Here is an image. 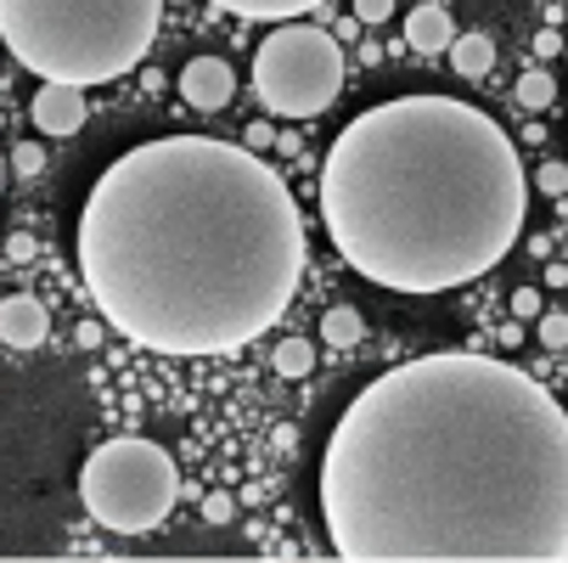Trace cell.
I'll list each match as a JSON object with an SVG mask.
<instances>
[{"label": "cell", "mask_w": 568, "mask_h": 563, "mask_svg": "<svg viewBox=\"0 0 568 563\" xmlns=\"http://www.w3.org/2000/svg\"><path fill=\"white\" fill-rule=\"evenodd\" d=\"M562 40H568V34H562Z\"/></svg>", "instance_id": "27"}, {"label": "cell", "mask_w": 568, "mask_h": 563, "mask_svg": "<svg viewBox=\"0 0 568 563\" xmlns=\"http://www.w3.org/2000/svg\"><path fill=\"white\" fill-rule=\"evenodd\" d=\"M405 46L423 51V57H439L456 46V29H450V12L439 7V0H423V7L405 12Z\"/></svg>", "instance_id": "10"}, {"label": "cell", "mask_w": 568, "mask_h": 563, "mask_svg": "<svg viewBox=\"0 0 568 563\" xmlns=\"http://www.w3.org/2000/svg\"><path fill=\"white\" fill-rule=\"evenodd\" d=\"M540 310H546V304H540V288H518V293H513V315H518V321H540Z\"/></svg>", "instance_id": "19"}, {"label": "cell", "mask_w": 568, "mask_h": 563, "mask_svg": "<svg viewBox=\"0 0 568 563\" xmlns=\"http://www.w3.org/2000/svg\"><path fill=\"white\" fill-rule=\"evenodd\" d=\"M535 333H540V344H546V350H568V315H557V310H540Z\"/></svg>", "instance_id": "17"}, {"label": "cell", "mask_w": 568, "mask_h": 563, "mask_svg": "<svg viewBox=\"0 0 568 563\" xmlns=\"http://www.w3.org/2000/svg\"><path fill=\"white\" fill-rule=\"evenodd\" d=\"M321 524L344 563H562L568 412L496 355L388 366L327 434Z\"/></svg>", "instance_id": "1"}, {"label": "cell", "mask_w": 568, "mask_h": 563, "mask_svg": "<svg viewBox=\"0 0 568 563\" xmlns=\"http://www.w3.org/2000/svg\"><path fill=\"white\" fill-rule=\"evenodd\" d=\"M85 91H73V86H40L34 102H29V119L40 135H79L85 130Z\"/></svg>", "instance_id": "9"}, {"label": "cell", "mask_w": 568, "mask_h": 563, "mask_svg": "<svg viewBox=\"0 0 568 563\" xmlns=\"http://www.w3.org/2000/svg\"><path fill=\"white\" fill-rule=\"evenodd\" d=\"M513 97H518L524 113H546V108L557 102V79H551L546 68H524V79H518V91H513Z\"/></svg>", "instance_id": "15"}, {"label": "cell", "mask_w": 568, "mask_h": 563, "mask_svg": "<svg viewBox=\"0 0 568 563\" xmlns=\"http://www.w3.org/2000/svg\"><path fill=\"white\" fill-rule=\"evenodd\" d=\"M546 288H568V265H562V260L546 265Z\"/></svg>", "instance_id": "26"}, {"label": "cell", "mask_w": 568, "mask_h": 563, "mask_svg": "<svg viewBox=\"0 0 568 563\" xmlns=\"http://www.w3.org/2000/svg\"><path fill=\"white\" fill-rule=\"evenodd\" d=\"M79 502L113 535H152L181 502V468L158 440H108L79 468Z\"/></svg>", "instance_id": "5"}, {"label": "cell", "mask_w": 568, "mask_h": 563, "mask_svg": "<svg viewBox=\"0 0 568 563\" xmlns=\"http://www.w3.org/2000/svg\"><path fill=\"white\" fill-rule=\"evenodd\" d=\"M394 0H355V23H388Z\"/></svg>", "instance_id": "20"}, {"label": "cell", "mask_w": 568, "mask_h": 563, "mask_svg": "<svg viewBox=\"0 0 568 563\" xmlns=\"http://www.w3.org/2000/svg\"><path fill=\"white\" fill-rule=\"evenodd\" d=\"M51 339V310L34 293H7L0 299V344L7 350H40Z\"/></svg>", "instance_id": "8"}, {"label": "cell", "mask_w": 568, "mask_h": 563, "mask_svg": "<svg viewBox=\"0 0 568 563\" xmlns=\"http://www.w3.org/2000/svg\"><path fill=\"white\" fill-rule=\"evenodd\" d=\"M164 23V0H0V34L40 86L97 91L135 73Z\"/></svg>", "instance_id": "4"}, {"label": "cell", "mask_w": 568, "mask_h": 563, "mask_svg": "<svg viewBox=\"0 0 568 563\" xmlns=\"http://www.w3.org/2000/svg\"><path fill=\"white\" fill-rule=\"evenodd\" d=\"M529 175L473 102L417 91L355 113L321 164V225L349 271L388 293L490 277L524 237Z\"/></svg>", "instance_id": "3"}, {"label": "cell", "mask_w": 568, "mask_h": 563, "mask_svg": "<svg viewBox=\"0 0 568 563\" xmlns=\"http://www.w3.org/2000/svg\"><path fill=\"white\" fill-rule=\"evenodd\" d=\"M242 141H248L254 152H271V147H276V130H271V119H254L248 130H242Z\"/></svg>", "instance_id": "21"}, {"label": "cell", "mask_w": 568, "mask_h": 563, "mask_svg": "<svg viewBox=\"0 0 568 563\" xmlns=\"http://www.w3.org/2000/svg\"><path fill=\"white\" fill-rule=\"evenodd\" d=\"M12 170H18V181H34L45 170V147L40 141H18L12 147Z\"/></svg>", "instance_id": "16"}, {"label": "cell", "mask_w": 568, "mask_h": 563, "mask_svg": "<svg viewBox=\"0 0 568 563\" xmlns=\"http://www.w3.org/2000/svg\"><path fill=\"white\" fill-rule=\"evenodd\" d=\"M181 97H186V108H197V113L231 108V97H236L231 62H225V57H192V62L181 68Z\"/></svg>", "instance_id": "7"}, {"label": "cell", "mask_w": 568, "mask_h": 563, "mask_svg": "<svg viewBox=\"0 0 568 563\" xmlns=\"http://www.w3.org/2000/svg\"><path fill=\"white\" fill-rule=\"evenodd\" d=\"M276 152H282V158H304V135H293V130H276Z\"/></svg>", "instance_id": "25"}, {"label": "cell", "mask_w": 568, "mask_h": 563, "mask_svg": "<svg viewBox=\"0 0 568 563\" xmlns=\"http://www.w3.org/2000/svg\"><path fill=\"white\" fill-rule=\"evenodd\" d=\"M209 7H220L231 18H248V23H298L321 0H209Z\"/></svg>", "instance_id": "11"}, {"label": "cell", "mask_w": 568, "mask_h": 563, "mask_svg": "<svg viewBox=\"0 0 568 563\" xmlns=\"http://www.w3.org/2000/svg\"><path fill=\"white\" fill-rule=\"evenodd\" d=\"M231 513H236L231 496H209V502H203V519H209V524H231Z\"/></svg>", "instance_id": "24"}, {"label": "cell", "mask_w": 568, "mask_h": 563, "mask_svg": "<svg viewBox=\"0 0 568 563\" xmlns=\"http://www.w3.org/2000/svg\"><path fill=\"white\" fill-rule=\"evenodd\" d=\"M7 260H18V265L34 260V237H29V231H12V237H7Z\"/></svg>", "instance_id": "23"}, {"label": "cell", "mask_w": 568, "mask_h": 563, "mask_svg": "<svg viewBox=\"0 0 568 563\" xmlns=\"http://www.w3.org/2000/svg\"><path fill=\"white\" fill-rule=\"evenodd\" d=\"M271 372L287 378V383L310 378V372H315V344H310V339H282V344L271 350Z\"/></svg>", "instance_id": "14"}, {"label": "cell", "mask_w": 568, "mask_h": 563, "mask_svg": "<svg viewBox=\"0 0 568 563\" xmlns=\"http://www.w3.org/2000/svg\"><path fill=\"white\" fill-rule=\"evenodd\" d=\"M535 187H540L546 198H568V164H557V158H551V164H540V170H535Z\"/></svg>", "instance_id": "18"}, {"label": "cell", "mask_w": 568, "mask_h": 563, "mask_svg": "<svg viewBox=\"0 0 568 563\" xmlns=\"http://www.w3.org/2000/svg\"><path fill=\"white\" fill-rule=\"evenodd\" d=\"M361 339H366V315L361 310L338 304V310L321 315V344H327V350H355Z\"/></svg>", "instance_id": "13"}, {"label": "cell", "mask_w": 568, "mask_h": 563, "mask_svg": "<svg viewBox=\"0 0 568 563\" xmlns=\"http://www.w3.org/2000/svg\"><path fill=\"white\" fill-rule=\"evenodd\" d=\"M79 277L108 328L152 355H231L265 339L304 282V214L282 170L214 135H158L97 175Z\"/></svg>", "instance_id": "2"}, {"label": "cell", "mask_w": 568, "mask_h": 563, "mask_svg": "<svg viewBox=\"0 0 568 563\" xmlns=\"http://www.w3.org/2000/svg\"><path fill=\"white\" fill-rule=\"evenodd\" d=\"M450 68H456L462 79H484V73L496 68V40H490V34H456Z\"/></svg>", "instance_id": "12"}, {"label": "cell", "mask_w": 568, "mask_h": 563, "mask_svg": "<svg viewBox=\"0 0 568 563\" xmlns=\"http://www.w3.org/2000/svg\"><path fill=\"white\" fill-rule=\"evenodd\" d=\"M344 91V46L315 23H276L254 51V97L276 119H315Z\"/></svg>", "instance_id": "6"}, {"label": "cell", "mask_w": 568, "mask_h": 563, "mask_svg": "<svg viewBox=\"0 0 568 563\" xmlns=\"http://www.w3.org/2000/svg\"><path fill=\"white\" fill-rule=\"evenodd\" d=\"M557 51H568V40H562L557 29H540V34H535V57H540V62H551Z\"/></svg>", "instance_id": "22"}]
</instances>
